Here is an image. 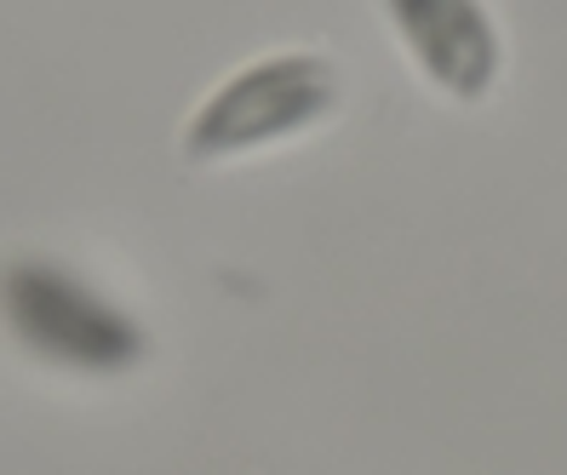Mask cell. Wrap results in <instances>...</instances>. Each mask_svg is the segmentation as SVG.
Masks as SVG:
<instances>
[{
	"instance_id": "1",
	"label": "cell",
	"mask_w": 567,
	"mask_h": 475,
	"mask_svg": "<svg viewBox=\"0 0 567 475\" xmlns=\"http://www.w3.org/2000/svg\"><path fill=\"white\" fill-rule=\"evenodd\" d=\"M0 316L23 350L70 372H126L150 350L138 321L52 258H12L0 269Z\"/></svg>"
},
{
	"instance_id": "2",
	"label": "cell",
	"mask_w": 567,
	"mask_h": 475,
	"mask_svg": "<svg viewBox=\"0 0 567 475\" xmlns=\"http://www.w3.org/2000/svg\"><path fill=\"white\" fill-rule=\"evenodd\" d=\"M339 110V70L321 52H270L229 75L184 126V155L195 166L229 161L264 144L310 132Z\"/></svg>"
},
{
	"instance_id": "3",
	"label": "cell",
	"mask_w": 567,
	"mask_h": 475,
	"mask_svg": "<svg viewBox=\"0 0 567 475\" xmlns=\"http://www.w3.org/2000/svg\"><path fill=\"white\" fill-rule=\"evenodd\" d=\"M384 18L402 29L408 52L419 58V70L453 97H482L498 75V41L493 18L464 0H395Z\"/></svg>"
}]
</instances>
